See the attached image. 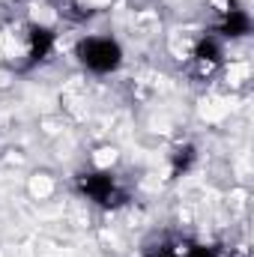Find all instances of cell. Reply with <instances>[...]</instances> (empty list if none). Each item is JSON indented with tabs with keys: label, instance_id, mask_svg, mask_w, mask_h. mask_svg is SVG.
Listing matches in <instances>:
<instances>
[{
	"label": "cell",
	"instance_id": "cell-1",
	"mask_svg": "<svg viewBox=\"0 0 254 257\" xmlns=\"http://www.w3.org/2000/svg\"><path fill=\"white\" fill-rule=\"evenodd\" d=\"M78 57H81V63L87 66L90 72L105 75V72H114V69L120 66L123 51H120V45H117L114 39L93 36V39H84V42L78 45Z\"/></svg>",
	"mask_w": 254,
	"mask_h": 257
},
{
	"label": "cell",
	"instance_id": "cell-2",
	"mask_svg": "<svg viewBox=\"0 0 254 257\" xmlns=\"http://www.w3.org/2000/svg\"><path fill=\"white\" fill-rule=\"evenodd\" d=\"M78 192L102 206H117L120 200H126V194L117 192L114 186V177L105 174V171H90V174H81L78 177Z\"/></svg>",
	"mask_w": 254,
	"mask_h": 257
},
{
	"label": "cell",
	"instance_id": "cell-3",
	"mask_svg": "<svg viewBox=\"0 0 254 257\" xmlns=\"http://www.w3.org/2000/svg\"><path fill=\"white\" fill-rule=\"evenodd\" d=\"M54 48V33L45 30V27H33L30 30V60H45Z\"/></svg>",
	"mask_w": 254,
	"mask_h": 257
},
{
	"label": "cell",
	"instance_id": "cell-4",
	"mask_svg": "<svg viewBox=\"0 0 254 257\" xmlns=\"http://www.w3.org/2000/svg\"><path fill=\"white\" fill-rule=\"evenodd\" d=\"M248 30H251V21H248V15H245V12H239V9L224 12V21H221V33H224V36L239 39V36H245Z\"/></svg>",
	"mask_w": 254,
	"mask_h": 257
},
{
	"label": "cell",
	"instance_id": "cell-5",
	"mask_svg": "<svg viewBox=\"0 0 254 257\" xmlns=\"http://www.w3.org/2000/svg\"><path fill=\"white\" fill-rule=\"evenodd\" d=\"M194 60L200 66H206V72H209V66H215L221 60V48H218V42L215 39H203L197 48H194Z\"/></svg>",
	"mask_w": 254,
	"mask_h": 257
},
{
	"label": "cell",
	"instance_id": "cell-6",
	"mask_svg": "<svg viewBox=\"0 0 254 257\" xmlns=\"http://www.w3.org/2000/svg\"><path fill=\"white\" fill-rule=\"evenodd\" d=\"M191 162H194V147H180V150L174 153V177L186 174L191 168Z\"/></svg>",
	"mask_w": 254,
	"mask_h": 257
},
{
	"label": "cell",
	"instance_id": "cell-7",
	"mask_svg": "<svg viewBox=\"0 0 254 257\" xmlns=\"http://www.w3.org/2000/svg\"><path fill=\"white\" fill-rule=\"evenodd\" d=\"M159 257H189V245H165V248H159Z\"/></svg>",
	"mask_w": 254,
	"mask_h": 257
},
{
	"label": "cell",
	"instance_id": "cell-8",
	"mask_svg": "<svg viewBox=\"0 0 254 257\" xmlns=\"http://www.w3.org/2000/svg\"><path fill=\"white\" fill-rule=\"evenodd\" d=\"M189 257H218L215 248H206V245H189Z\"/></svg>",
	"mask_w": 254,
	"mask_h": 257
}]
</instances>
